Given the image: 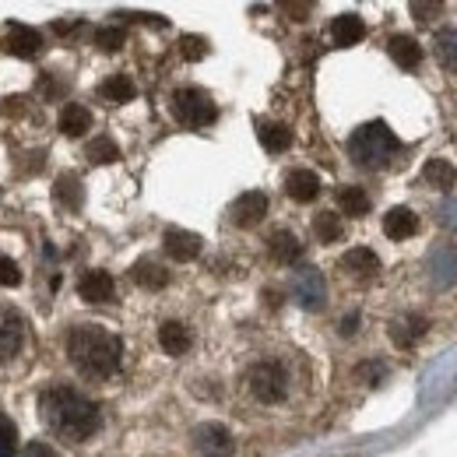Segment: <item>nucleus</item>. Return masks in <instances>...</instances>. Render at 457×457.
Listing matches in <instances>:
<instances>
[{
  "label": "nucleus",
  "instance_id": "nucleus-1",
  "mask_svg": "<svg viewBox=\"0 0 457 457\" xmlns=\"http://www.w3.org/2000/svg\"><path fill=\"white\" fill-rule=\"evenodd\" d=\"M39 415H43V422L57 436L71 440V444H81V440L96 436L99 433V422H103L99 404L88 401L81 391L67 387V384H54V387H46L39 395Z\"/></svg>",
  "mask_w": 457,
  "mask_h": 457
},
{
  "label": "nucleus",
  "instance_id": "nucleus-2",
  "mask_svg": "<svg viewBox=\"0 0 457 457\" xmlns=\"http://www.w3.org/2000/svg\"><path fill=\"white\" fill-rule=\"evenodd\" d=\"M67 359L92 380H106L120 370V359H123V345L113 331L99 328V324H78L67 331Z\"/></svg>",
  "mask_w": 457,
  "mask_h": 457
},
{
  "label": "nucleus",
  "instance_id": "nucleus-3",
  "mask_svg": "<svg viewBox=\"0 0 457 457\" xmlns=\"http://www.w3.org/2000/svg\"><path fill=\"white\" fill-rule=\"evenodd\" d=\"M401 152V141L384 120L362 123L359 130H352L348 137V155L359 170H387Z\"/></svg>",
  "mask_w": 457,
  "mask_h": 457
},
{
  "label": "nucleus",
  "instance_id": "nucleus-4",
  "mask_svg": "<svg viewBox=\"0 0 457 457\" xmlns=\"http://www.w3.org/2000/svg\"><path fill=\"white\" fill-rule=\"evenodd\" d=\"M292 391V373L282 359H261L246 370V395L261 404H282Z\"/></svg>",
  "mask_w": 457,
  "mask_h": 457
},
{
  "label": "nucleus",
  "instance_id": "nucleus-5",
  "mask_svg": "<svg viewBox=\"0 0 457 457\" xmlns=\"http://www.w3.org/2000/svg\"><path fill=\"white\" fill-rule=\"evenodd\" d=\"M172 116L183 123V127H208V123H215V116H219V106L212 103V96L208 92H201V88H179V92H172Z\"/></svg>",
  "mask_w": 457,
  "mask_h": 457
},
{
  "label": "nucleus",
  "instance_id": "nucleus-6",
  "mask_svg": "<svg viewBox=\"0 0 457 457\" xmlns=\"http://www.w3.org/2000/svg\"><path fill=\"white\" fill-rule=\"evenodd\" d=\"M190 440H194L197 457H232V451H236V440L222 422H201Z\"/></svg>",
  "mask_w": 457,
  "mask_h": 457
},
{
  "label": "nucleus",
  "instance_id": "nucleus-7",
  "mask_svg": "<svg viewBox=\"0 0 457 457\" xmlns=\"http://www.w3.org/2000/svg\"><path fill=\"white\" fill-rule=\"evenodd\" d=\"M426 275L436 288L457 286V246L454 243H436L426 257Z\"/></svg>",
  "mask_w": 457,
  "mask_h": 457
},
{
  "label": "nucleus",
  "instance_id": "nucleus-8",
  "mask_svg": "<svg viewBox=\"0 0 457 457\" xmlns=\"http://www.w3.org/2000/svg\"><path fill=\"white\" fill-rule=\"evenodd\" d=\"M292 295L299 299V306L306 310H320L328 303V282L317 268H299L292 275Z\"/></svg>",
  "mask_w": 457,
  "mask_h": 457
},
{
  "label": "nucleus",
  "instance_id": "nucleus-9",
  "mask_svg": "<svg viewBox=\"0 0 457 457\" xmlns=\"http://www.w3.org/2000/svg\"><path fill=\"white\" fill-rule=\"evenodd\" d=\"M268 208H271V201H268L264 190H246V194H239V197L232 201L228 219H232V226L250 228V226H257V222H264Z\"/></svg>",
  "mask_w": 457,
  "mask_h": 457
},
{
  "label": "nucleus",
  "instance_id": "nucleus-10",
  "mask_svg": "<svg viewBox=\"0 0 457 457\" xmlns=\"http://www.w3.org/2000/svg\"><path fill=\"white\" fill-rule=\"evenodd\" d=\"M25 345V317L11 306H0V362H11Z\"/></svg>",
  "mask_w": 457,
  "mask_h": 457
},
{
  "label": "nucleus",
  "instance_id": "nucleus-11",
  "mask_svg": "<svg viewBox=\"0 0 457 457\" xmlns=\"http://www.w3.org/2000/svg\"><path fill=\"white\" fill-rule=\"evenodd\" d=\"M162 246H166V253H170L172 261H179V264H187V261H194L197 253H201V236L197 232H190V228H166L162 232Z\"/></svg>",
  "mask_w": 457,
  "mask_h": 457
},
{
  "label": "nucleus",
  "instance_id": "nucleus-12",
  "mask_svg": "<svg viewBox=\"0 0 457 457\" xmlns=\"http://www.w3.org/2000/svg\"><path fill=\"white\" fill-rule=\"evenodd\" d=\"M78 295L85 303H113L116 299V286L110 278V271H85L78 278Z\"/></svg>",
  "mask_w": 457,
  "mask_h": 457
},
{
  "label": "nucleus",
  "instance_id": "nucleus-13",
  "mask_svg": "<svg viewBox=\"0 0 457 457\" xmlns=\"http://www.w3.org/2000/svg\"><path fill=\"white\" fill-rule=\"evenodd\" d=\"M286 194L295 204H310L320 194V176L310 170H292L286 176Z\"/></svg>",
  "mask_w": 457,
  "mask_h": 457
},
{
  "label": "nucleus",
  "instance_id": "nucleus-14",
  "mask_svg": "<svg viewBox=\"0 0 457 457\" xmlns=\"http://www.w3.org/2000/svg\"><path fill=\"white\" fill-rule=\"evenodd\" d=\"M342 271L355 275V278H373L380 271V257L370 246H352L342 257Z\"/></svg>",
  "mask_w": 457,
  "mask_h": 457
},
{
  "label": "nucleus",
  "instance_id": "nucleus-15",
  "mask_svg": "<svg viewBox=\"0 0 457 457\" xmlns=\"http://www.w3.org/2000/svg\"><path fill=\"white\" fill-rule=\"evenodd\" d=\"M426 328H429L426 317H419V313H404V317H398V320L391 324V342L398 345V348H411V345L426 335Z\"/></svg>",
  "mask_w": 457,
  "mask_h": 457
},
{
  "label": "nucleus",
  "instance_id": "nucleus-16",
  "mask_svg": "<svg viewBox=\"0 0 457 457\" xmlns=\"http://www.w3.org/2000/svg\"><path fill=\"white\" fill-rule=\"evenodd\" d=\"M387 54L398 63L401 71H415L422 63V46L411 39V36H391L387 39Z\"/></svg>",
  "mask_w": 457,
  "mask_h": 457
},
{
  "label": "nucleus",
  "instance_id": "nucleus-17",
  "mask_svg": "<svg viewBox=\"0 0 457 457\" xmlns=\"http://www.w3.org/2000/svg\"><path fill=\"white\" fill-rule=\"evenodd\" d=\"M362 36H366V25H362L359 14H338V18L331 21V39H335V46H355V43H362Z\"/></svg>",
  "mask_w": 457,
  "mask_h": 457
},
{
  "label": "nucleus",
  "instance_id": "nucleus-18",
  "mask_svg": "<svg viewBox=\"0 0 457 457\" xmlns=\"http://www.w3.org/2000/svg\"><path fill=\"white\" fill-rule=\"evenodd\" d=\"M39 46H43V36H39L36 29H29V25H14V29H11V36H7V50L21 60L36 57V54H39Z\"/></svg>",
  "mask_w": 457,
  "mask_h": 457
},
{
  "label": "nucleus",
  "instance_id": "nucleus-19",
  "mask_svg": "<svg viewBox=\"0 0 457 457\" xmlns=\"http://www.w3.org/2000/svg\"><path fill=\"white\" fill-rule=\"evenodd\" d=\"M88 130H92V113H88L81 103H67V106L60 110V134L81 137V134H88Z\"/></svg>",
  "mask_w": 457,
  "mask_h": 457
},
{
  "label": "nucleus",
  "instance_id": "nucleus-20",
  "mask_svg": "<svg viewBox=\"0 0 457 457\" xmlns=\"http://www.w3.org/2000/svg\"><path fill=\"white\" fill-rule=\"evenodd\" d=\"M422 179H426V187L451 194V190H454V183H457V170L447 162V159H429V162L422 166Z\"/></svg>",
  "mask_w": 457,
  "mask_h": 457
},
{
  "label": "nucleus",
  "instance_id": "nucleus-21",
  "mask_svg": "<svg viewBox=\"0 0 457 457\" xmlns=\"http://www.w3.org/2000/svg\"><path fill=\"white\" fill-rule=\"evenodd\" d=\"M130 278L137 282L141 288H148V292H155V288H162L170 282V271L159 264V261H152V257H145V261H137L134 268H130Z\"/></svg>",
  "mask_w": 457,
  "mask_h": 457
},
{
  "label": "nucleus",
  "instance_id": "nucleus-22",
  "mask_svg": "<svg viewBox=\"0 0 457 457\" xmlns=\"http://www.w3.org/2000/svg\"><path fill=\"white\" fill-rule=\"evenodd\" d=\"M268 250H271V257L278 261V264H295L299 257H303V243L288 232V228H278V232H271V239H268Z\"/></svg>",
  "mask_w": 457,
  "mask_h": 457
},
{
  "label": "nucleus",
  "instance_id": "nucleus-23",
  "mask_svg": "<svg viewBox=\"0 0 457 457\" xmlns=\"http://www.w3.org/2000/svg\"><path fill=\"white\" fill-rule=\"evenodd\" d=\"M159 345H162V352L172 355V359L187 355V348H190V328H183L179 320L162 324V328H159Z\"/></svg>",
  "mask_w": 457,
  "mask_h": 457
},
{
  "label": "nucleus",
  "instance_id": "nucleus-24",
  "mask_svg": "<svg viewBox=\"0 0 457 457\" xmlns=\"http://www.w3.org/2000/svg\"><path fill=\"white\" fill-rule=\"evenodd\" d=\"M415 228H419V215L411 208H391L384 215V232L391 239H408V236H415Z\"/></svg>",
  "mask_w": 457,
  "mask_h": 457
},
{
  "label": "nucleus",
  "instance_id": "nucleus-25",
  "mask_svg": "<svg viewBox=\"0 0 457 457\" xmlns=\"http://www.w3.org/2000/svg\"><path fill=\"white\" fill-rule=\"evenodd\" d=\"M433 54H436V60H440L444 71L457 74V25L436 32V39H433Z\"/></svg>",
  "mask_w": 457,
  "mask_h": 457
},
{
  "label": "nucleus",
  "instance_id": "nucleus-26",
  "mask_svg": "<svg viewBox=\"0 0 457 457\" xmlns=\"http://www.w3.org/2000/svg\"><path fill=\"white\" fill-rule=\"evenodd\" d=\"M257 141L264 145V152L278 155V152H288L292 130H288L286 123H261V127H257Z\"/></svg>",
  "mask_w": 457,
  "mask_h": 457
},
{
  "label": "nucleus",
  "instance_id": "nucleus-27",
  "mask_svg": "<svg viewBox=\"0 0 457 457\" xmlns=\"http://www.w3.org/2000/svg\"><path fill=\"white\" fill-rule=\"evenodd\" d=\"M99 96H103L106 103L120 106V103H130V99L137 96V85H134V81H130L127 74H113V78H106V81H103Z\"/></svg>",
  "mask_w": 457,
  "mask_h": 457
},
{
  "label": "nucleus",
  "instance_id": "nucleus-28",
  "mask_svg": "<svg viewBox=\"0 0 457 457\" xmlns=\"http://www.w3.org/2000/svg\"><path fill=\"white\" fill-rule=\"evenodd\" d=\"M57 201L60 208H67V212H78L85 204V190H81V179L74 172H63L57 179Z\"/></svg>",
  "mask_w": 457,
  "mask_h": 457
},
{
  "label": "nucleus",
  "instance_id": "nucleus-29",
  "mask_svg": "<svg viewBox=\"0 0 457 457\" xmlns=\"http://www.w3.org/2000/svg\"><path fill=\"white\" fill-rule=\"evenodd\" d=\"M338 208L342 215H352V219H362L370 212V194L362 187H342L338 190Z\"/></svg>",
  "mask_w": 457,
  "mask_h": 457
},
{
  "label": "nucleus",
  "instance_id": "nucleus-30",
  "mask_svg": "<svg viewBox=\"0 0 457 457\" xmlns=\"http://www.w3.org/2000/svg\"><path fill=\"white\" fill-rule=\"evenodd\" d=\"M342 219L335 215V212H320L317 219H313V236L320 239V243H338L342 239Z\"/></svg>",
  "mask_w": 457,
  "mask_h": 457
},
{
  "label": "nucleus",
  "instance_id": "nucleus-31",
  "mask_svg": "<svg viewBox=\"0 0 457 457\" xmlns=\"http://www.w3.org/2000/svg\"><path fill=\"white\" fill-rule=\"evenodd\" d=\"M88 159H92V162H116V159H120V148H116L113 137H96V141L88 145Z\"/></svg>",
  "mask_w": 457,
  "mask_h": 457
},
{
  "label": "nucleus",
  "instance_id": "nucleus-32",
  "mask_svg": "<svg viewBox=\"0 0 457 457\" xmlns=\"http://www.w3.org/2000/svg\"><path fill=\"white\" fill-rule=\"evenodd\" d=\"M123 43H127V32L123 29H99L96 32V46L106 50V54H116Z\"/></svg>",
  "mask_w": 457,
  "mask_h": 457
},
{
  "label": "nucleus",
  "instance_id": "nucleus-33",
  "mask_svg": "<svg viewBox=\"0 0 457 457\" xmlns=\"http://www.w3.org/2000/svg\"><path fill=\"white\" fill-rule=\"evenodd\" d=\"M179 54L187 60L208 57V39H204V36H183V39H179Z\"/></svg>",
  "mask_w": 457,
  "mask_h": 457
},
{
  "label": "nucleus",
  "instance_id": "nucleus-34",
  "mask_svg": "<svg viewBox=\"0 0 457 457\" xmlns=\"http://www.w3.org/2000/svg\"><path fill=\"white\" fill-rule=\"evenodd\" d=\"M436 222L447 232H457V197H447L440 208H436Z\"/></svg>",
  "mask_w": 457,
  "mask_h": 457
},
{
  "label": "nucleus",
  "instance_id": "nucleus-35",
  "mask_svg": "<svg viewBox=\"0 0 457 457\" xmlns=\"http://www.w3.org/2000/svg\"><path fill=\"white\" fill-rule=\"evenodd\" d=\"M18 282H21V268H18L11 257H0V286L11 288V286H18Z\"/></svg>",
  "mask_w": 457,
  "mask_h": 457
},
{
  "label": "nucleus",
  "instance_id": "nucleus-36",
  "mask_svg": "<svg viewBox=\"0 0 457 457\" xmlns=\"http://www.w3.org/2000/svg\"><path fill=\"white\" fill-rule=\"evenodd\" d=\"M355 373H359L366 384H380V377H384L387 370H384V362H380V359H370V362H362Z\"/></svg>",
  "mask_w": 457,
  "mask_h": 457
},
{
  "label": "nucleus",
  "instance_id": "nucleus-37",
  "mask_svg": "<svg viewBox=\"0 0 457 457\" xmlns=\"http://www.w3.org/2000/svg\"><path fill=\"white\" fill-rule=\"evenodd\" d=\"M14 451H18V436L7 422H0V457H14Z\"/></svg>",
  "mask_w": 457,
  "mask_h": 457
},
{
  "label": "nucleus",
  "instance_id": "nucleus-38",
  "mask_svg": "<svg viewBox=\"0 0 457 457\" xmlns=\"http://www.w3.org/2000/svg\"><path fill=\"white\" fill-rule=\"evenodd\" d=\"M411 14H415L419 21H433L436 14H444V7H440V4H411Z\"/></svg>",
  "mask_w": 457,
  "mask_h": 457
},
{
  "label": "nucleus",
  "instance_id": "nucleus-39",
  "mask_svg": "<svg viewBox=\"0 0 457 457\" xmlns=\"http://www.w3.org/2000/svg\"><path fill=\"white\" fill-rule=\"evenodd\" d=\"M25 457H57V454H54V447H50V444L36 440V444H29V447H25Z\"/></svg>",
  "mask_w": 457,
  "mask_h": 457
},
{
  "label": "nucleus",
  "instance_id": "nucleus-40",
  "mask_svg": "<svg viewBox=\"0 0 457 457\" xmlns=\"http://www.w3.org/2000/svg\"><path fill=\"white\" fill-rule=\"evenodd\" d=\"M355 331H359V313H348V317L342 320V335L345 338H352Z\"/></svg>",
  "mask_w": 457,
  "mask_h": 457
},
{
  "label": "nucleus",
  "instance_id": "nucleus-41",
  "mask_svg": "<svg viewBox=\"0 0 457 457\" xmlns=\"http://www.w3.org/2000/svg\"><path fill=\"white\" fill-rule=\"evenodd\" d=\"M282 11L295 14V21H303V14H310V4H282Z\"/></svg>",
  "mask_w": 457,
  "mask_h": 457
}]
</instances>
